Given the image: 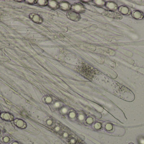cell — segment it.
Returning <instances> with one entry per match:
<instances>
[{
  "instance_id": "3",
  "label": "cell",
  "mask_w": 144,
  "mask_h": 144,
  "mask_svg": "<svg viewBox=\"0 0 144 144\" xmlns=\"http://www.w3.org/2000/svg\"><path fill=\"white\" fill-rule=\"evenodd\" d=\"M108 8H110V9H114L116 10L117 8V5L114 3H108Z\"/></svg>"
},
{
  "instance_id": "2",
  "label": "cell",
  "mask_w": 144,
  "mask_h": 144,
  "mask_svg": "<svg viewBox=\"0 0 144 144\" xmlns=\"http://www.w3.org/2000/svg\"><path fill=\"white\" fill-rule=\"evenodd\" d=\"M119 11L121 13L123 14V15L126 16L130 15L132 14L130 9L126 6H120V7L119 8Z\"/></svg>"
},
{
  "instance_id": "1",
  "label": "cell",
  "mask_w": 144,
  "mask_h": 144,
  "mask_svg": "<svg viewBox=\"0 0 144 144\" xmlns=\"http://www.w3.org/2000/svg\"><path fill=\"white\" fill-rule=\"evenodd\" d=\"M132 15L136 20H143L144 18V14L140 11H134L132 13Z\"/></svg>"
},
{
  "instance_id": "4",
  "label": "cell",
  "mask_w": 144,
  "mask_h": 144,
  "mask_svg": "<svg viewBox=\"0 0 144 144\" xmlns=\"http://www.w3.org/2000/svg\"><path fill=\"white\" fill-rule=\"evenodd\" d=\"M129 144H134V143H130Z\"/></svg>"
}]
</instances>
